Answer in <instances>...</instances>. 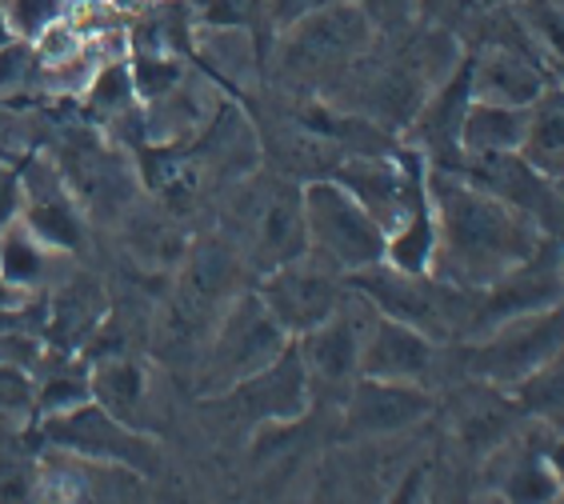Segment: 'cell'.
Here are the masks:
<instances>
[{"label": "cell", "mask_w": 564, "mask_h": 504, "mask_svg": "<svg viewBox=\"0 0 564 504\" xmlns=\"http://www.w3.org/2000/svg\"><path fill=\"white\" fill-rule=\"evenodd\" d=\"M429 205L436 220L433 264L448 285H500L536 252V224L453 168L429 173Z\"/></svg>", "instance_id": "6da1fadb"}, {"label": "cell", "mask_w": 564, "mask_h": 504, "mask_svg": "<svg viewBox=\"0 0 564 504\" xmlns=\"http://www.w3.org/2000/svg\"><path fill=\"white\" fill-rule=\"evenodd\" d=\"M289 344H293V337L276 325V317L264 308L261 296L240 293L205 337L200 364H196V384L208 401H217L228 388L264 373Z\"/></svg>", "instance_id": "7a4b0ae2"}, {"label": "cell", "mask_w": 564, "mask_h": 504, "mask_svg": "<svg viewBox=\"0 0 564 504\" xmlns=\"http://www.w3.org/2000/svg\"><path fill=\"white\" fill-rule=\"evenodd\" d=\"M29 432L41 452H65L76 461L112 464V469L137 472V476H152L161 469V445L152 440V432L117 420L97 401H85V405L53 413V417H36Z\"/></svg>", "instance_id": "3957f363"}, {"label": "cell", "mask_w": 564, "mask_h": 504, "mask_svg": "<svg viewBox=\"0 0 564 504\" xmlns=\"http://www.w3.org/2000/svg\"><path fill=\"white\" fill-rule=\"evenodd\" d=\"M301 200L308 256L316 264H325L328 273L352 276L384 261L389 237L369 212L360 209L348 188H340L337 180H313L301 188Z\"/></svg>", "instance_id": "277c9868"}, {"label": "cell", "mask_w": 564, "mask_h": 504, "mask_svg": "<svg viewBox=\"0 0 564 504\" xmlns=\"http://www.w3.org/2000/svg\"><path fill=\"white\" fill-rule=\"evenodd\" d=\"M372 24L357 4H328L321 12H308L301 21L284 24L281 44V73L304 85H325V80L348 77L369 48Z\"/></svg>", "instance_id": "5b68a950"}, {"label": "cell", "mask_w": 564, "mask_h": 504, "mask_svg": "<svg viewBox=\"0 0 564 504\" xmlns=\"http://www.w3.org/2000/svg\"><path fill=\"white\" fill-rule=\"evenodd\" d=\"M564 352V308L509 317L492 337L468 352V373L492 384H521L561 361Z\"/></svg>", "instance_id": "8992f818"}, {"label": "cell", "mask_w": 564, "mask_h": 504, "mask_svg": "<svg viewBox=\"0 0 564 504\" xmlns=\"http://www.w3.org/2000/svg\"><path fill=\"white\" fill-rule=\"evenodd\" d=\"M240 288V256L228 244L205 241L196 244L181 261L176 276L173 313H169V329H176V340H205L213 325L220 320Z\"/></svg>", "instance_id": "52a82bcc"}, {"label": "cell", "mask_w": 564, "mask_h": 504, "mask_svg": "<svg viewBox=\"0 0 564 504\" xmlns=\"http://www.w3.org/2000/svg\"><path fill=\"white\" fill-rule=\"evenodd\" d=\"M340 281H345V276L328 273L325 264H316L313 256L304 252V256L281 264V269H269V273L261 276L257 296H261L264 308L276 317V325L296 340V337H304V332H313L316 325H325V320L348 300Z\"/></svg>", "instance_id": "ba28073f"}, {"label": "cell", "mask_w": 564, "mask_h": 504, "mask_svg": "<svg viewBox=\"0 0 564 504\" xmlns=\"http://www.w3.org/2000/svg\"><path fill=\"white\" fill-rule=\"evenodd\" d=\"M61 176H65L68 193L76 197V205L100 217H117L129 212L137 205V176L124 156L105 144L100 136H73L61 156Z\"/></svg>", "instance_id": "9c48e42d"}, {"label": "cell", "mask_w": 564, "mask_h": 504, "mask_svg": "<svg viewBox=\"0 0 564 504\" xmlns=\"http://www.w3.org/2000/svg\"><path fill=\"white\" fill-rule=\"evenodd\" d=\"M348 281H352L357 296H365L380 317L413 325L424 337H445L448 325H453V308H448V296L453 293H448V288H436L433 281H429V273L413 276L380 261V264H372V269H365V273H352Z\"/></svg>", "instance_id": "30bf717a"}, {"label": "cell", "mask_w": 564, "mask_h": 504, "mask_svg": "<svg viewBox=\"0 0 564 504\" xmlns=\"http://www.w3.org/2000/svg\"><path fill=\"white\" fill-rule=\"evenodd\" d=\"M357 305L360 296H348L325 325H316L313 332L293 340L304 376H308V388H345L352 376H360V340H365L372 317L360 320Z\"/></svg>", "instance_id": "8fae6325"}, {"label": "cell", "mask_w": 564, "mask_h": 504, "mask_svg": "<svg viewBox=\"0 0 564 504\" xmlns=\"http://www.w3.org/2000/svg\"><path fill=\"white\" fill-rule=\"evenodd\" d=\"M433 413V396L409 381H372L357 376L345 396L348 437H397Z\"/></svg>", "instance_id": "7c38bea8"}, {"label": "cell", "mask_w": 564, "mask_h": 504, "mask_svg": "<svg viewBox=\"0 0 564 504\" xmlns=\"http://www.w3.org/2000/svg\"><path fill=\"white\" fill-rule=\"evenodd\" d=\"M105 317H109V293L100 288L97 276L68 273L65 281H53L44 288V349L85 352V344L97 337Z\"/></svg>", "instance_id": "4fadbf2b"}, {"label": "cell", "mask_w": 564, "mask_h": 504, "mask_svg": "<svg viewBox=\"0 0 564 504\" xmlns=\"http://www.w3.org/2000/svg\"><path fill=\"white\" fill-rule=\"evenodd\" d=\"M217 401L240 408L252 425L301 420L304 408H308V376H304V364H301V357H296V344H289L264 373L249 376V381L237 384V388H228Z\"/></svg>", "instance_id": "5bb4252c"}, {"label": "cell", "mask_w": 564, "mask_h": 504, "mask_svg": "<svg viewBox=\"0 0 564 504\" xmlns=\"http://www.w3.org/2000/svg\"><path fill=\"white\" fill-rule=\"evenodd\" d=\"M429 369H433V340L416 332L413 325L372 313L365 340H360V376L421 384Z\"/></svg>", "instance_id": "9a60e30c"}, {"label": "cell", "mask_w": 564, "mask_h": 504, "mask_svg": "<svg viewBox=\"0 0 564 504\" xmlns=\"http://www.w3.org/2000/svg\"><path fill=\"white\" fill-rule=\"evenodd\" d=\"M304 252H308V237H304L301 188L276 185L257 205V217H252V264L264 276L269 269H281Z\"/></svg>", "instance_id": "2e32d148"}, {"label": "cell", "mask_w": 564, "mask_h": 504, "mask_svg": "<svg viewBox=\"0 0 564 504\" xmlns=\"http://www.w3.org/2000/svg\"><path fill=\"white\" fill-rule=\"evenodd\" d=\"M85 364L93 401L124 425L144 428V420H149V369L129 352H112V357H97Z\"/></svg>", "instance_id": "e0dca14e"}, {"label": "cell", "mask_w": 564, "mask_h": 504, "mask_svg": "<svg viewBox=\"0 0 564 504\" xmlns=\"http://www.w3.org/2000/svg\"><path fill=\"white\" fill-rule=\"evenodd\" d=\"M0 504H41V449L29 420H0Z\"/></svg>", "instance_id": "ac0fdd59"}, {"label": "cell", "mask_w": 564, "mask_h": 504, "mask_svg": "<svg viewBox=\"0 0 564 504\" xmlns=\"http://www.w3.org/2000/svg\"><path fill=\"white\" fill-rule=\"evenodd\" d=\"M529 109H509V105H489L473 100L460 121V153L485 156V153H521Z\"/></svg>", "instance_id": "d6986e66"}, {"label": "cell", "mask_w": 564, "mask_h": 504, "mask_svg": "<svg viewBox=\"0 0 564 504\" xmlns=\"http://www.w3.org/2000/svg\"><path fill=\"white\" fill-rule=\"evenodd\" d=\"M524 124L521 156L549 180L564 176V92H541Z\"/></svg>", "instance_id": "ffe728a7"}, {"label": "cell", "mask_w": 564, "mask_h": 504, "mask_svg": "<svg viewBox=\"0 0 564 504\" xmlns=\"http://www.w3.org/2000/svg\"><path fill=\"white\" fill-rule=\"evenodd\" d=\"M468 92L489 105H509V109H529L532 100L541 97V80L524 65L521 56L512 53H492L480 68H473L468 77Z\"/></svg>", "instance_id": "44dd1931"}, {"label": "cell", "mask_w": 564, "mask_h": 504, "mask_svg": "<svg viewBox=\"0 0 564 504\" xmlns=\"http://www.w3.org/2000/svg\"><path fill=\"white\" fill-rule=\"evenodd\" d=\"M61 252H53L44 241H36L33 232L24 229L21 220H12L0 229V276H9L12 285L41 293L53 285V261Z\"/></svg>", "instance_id": "7402d4cb"}, {"label": "cell", "mask_w": 564, "mask_h": 504, "mask_svg": "<svg viewBox=\"0 0 564 504\" xmlns=\"http://www.w3.org/2000/svg\"><path fill=\"white\" fill-rule=\"evenodd\" d=\"M497 484L509 504H556L564 493L561 472L544 452H521L509 469L500 472Z\"/></svg>", "instance_id": "603a6c76"}, {"label": "cell", "mask_w": 564, "mask_h": 504, "mask_svg": "<svg viewBox=\"0 0 564 504\" xmlns=\"http://www.w3.org/2000/svg\"><path fill=\"white\" fill-rule=\"evenodd\" d=\"M85 105L97 121H109V124L124 121V117L141 105V100H137V85H132L129 61H112V65L100 68L85 88Z\"/></svg>", "instance_id": "cb8c5ba5"}, {"label": "cell", "mask_w": 564, "mask_h": 504, "mask_svg": "<svg viewBox=\"0 0 564 504\" xmlns=\"http://www.w3.org/2000/svg\"><path fill=\"white\" fill-rule=\"evenodd\" d=\"M4 4V21H9L17 41L33 44L44 29H53L56 21H65L73 0H0Z\"/></svg>", "instance_id": "d4e9b609"}, {"label": "cell", "mask_w": 564, "mask_h": 504, "mask_svg": "<svg viewBox=\"0 0 564 504\" xmlns=\"http://www.w3.org/2000/svg\"><path fill=\"white\" fill-rule=\"evenodd\" d=\"M44 357V340L33 329H17V325H0V369H24L33 373Z\"/></svg>", "instance_id": "484cf974"}, {"label": "cell", "mask_w": 564, "mask_h": 504, "mask_svg": "<svg viewBox=\"0 0 564 504\" xmlns=\"http://www.w3.org/2000/svg\"><path fill=\"white\" fill-rule=\"evenodd\" d=\"M0 420H33V373L0 369Z\"/></svg>", "instance_id": "4316f807"}, {"label": "cell", "mask_w": 564, "mask_h": 504, "mask_svg": "<svg viewBox=\"0 0 564 504\" xmlns=\"http://www.w3.org/2000/svg\"><path fill=\"white\" fill-rule=\"evenodd\" d=\"M384 504H433V464L429 461L413 464L401 481L392 484V493Z\"/></svg>", "instance_id": "83f0119b"}, {"label": "cell", "mask_w": 564, "mask_h": 504, "mask_svg": "<svg viewBox=\"0 0 564 504\" xmlns=\"http://www.w3.org/2000/svg\"><path fill=\"white\" fill-rule=\"evenodd\" d=\"M264 4H269L272 21H276L284 29V24L301 21V17H308V12L328 9V4H340V0H264Z\"/></svg>", "instance_id": "f1b7e54d"}, {"label": "cell", "mask_w": 564, "mask_h": 504, "mask_svg": "<svg viewBox=\"0 0 564 504\" xmlns=\"http://www.w3.org/2000/svg\"><path fill=\"white\" fill-rule=\"evenodd\" d=\"M21 220V176L12 168H0V229Z\"/></svg>", "instance_id": "f546056e"}, {"label": "cell", "mask_w": 564, "mask_h": 504, "mask_svg": "<svg viewBox=\"0 0 564 504\" xmlns=\"http://www.w3.org/2000/svg\"><path fill=\"white\" fill-rule=\"evenodd\" d=\"M261 0H208L205 24H237L245 21Z\"/></svg>", "instance_id": "4dcf8cb0"}, {"label": "cell", "mask_w": 564, "mask_h": 504, "mask_svg": "<svg viewBox=\"0 0 564 504\" xmlns=\"http://www.w3.org/2000/svg\"><path fill=\"white\" fill-rule=\"evenodd\" d=\"M152 504H205V501H200L185 481H164L161 489L152 493Z\"/></svg>", "instance_id": "1f68e13d"}, {"label": "cell", "mask_w": 564, "mask_h": 504, "mask_svg": "<svg viewBox=\"0 0 564 504\" xmlns=\"http://www.w3.org/2000/svg\"><path fill=\"white\" fill-rule=\"evenodd\" d=\"M9 41H17V36H12L9 21H4V4H0V48H4V44H9Z\"/></svg>", "instance_id": "d6a6232c"}, {"label": "cell", "mask_w": 564, "mask_h": 504, "mask_svg": "<svg viewBox=\"0 0 564 504\" xmlns=\"http://www.w3.org/2000/svg\"><path fill=\"white\" fill-rule=\"evenodd\" d=\"M480 504H509V501H505V496H500V493H492V496H485V501H480Z\"/></svg>", "instance_id": "836d02e7"}, {"label": "cell", "mask_w": 564, "mask_h": 504, "mask_svg": "<svg viewBox=\"0 0 564 504\" xmlns=\"http://www.w3.org/2000/svg\"><path fill=\"white\" fill-rule=\"evenodd\" d=\"M553 185H556V197L564 200V176H561V180H553Z\"/></svg>", "instance_id": "e575fe53"}]
</instances>
